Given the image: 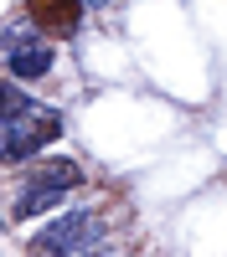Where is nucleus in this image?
I'll return each mask as SVG.
<instances>
[{
    "label": "nucleus",
    "mask_w": 227,
    "mask_h": 257,
    "mask_svg": "<svg viewBox=\"0 0 227 257\" xmlns=\"http://www.w3.org/2000/svg\"><path fill=\"white\" fill-rule=\"evenodd\" d=\"M93 6H114V0H93Z\"/></svg>",
    "instance_id": "nucleus-7"
},
{
    "label": "nucleus",
    "mask_w": 227,
    "mask_h": 257,
    "mask_svg": "<svg viewBox=\"0 0 227 257\" xmlns=\"http://www.w3.org/2000/svg\"><path fill=\"white\" fill-rule=\"evenodd\" d=\"M6 67H11L16 82H36V77L52 72V47H47V41H36L31 16L16 21V26L6 31Z\"/></svg>",
    "instance_id": "nucleus-4"
},
{
    "label": "nucleus",
    "mask_w": 227,
    "mask_h": 257,
    "mask_svg": "<svg viewBox=\"0 0 227 257\" xmlns=\"http://www.w3.org/2000/svg\"><path fill=\"white\" fill-rule=\"evenodd\" d=\"M83 11H88V0H26L31 26L52 31V36H72L83 26Z\"/></svg>",
    "instance_id": "nucleus-5"
},
{
    "label": "nucleus",
    "mask_w": 227,
    "mask_h": 257,
    "mask_svg": "<svg viewBox=\"0 0 227 257\" xmlns=\"http://www.w3.org/2000/svg\"><path fill=\"white\" fill-rule=\"evenodd\" d=\"M26 103H36V98H26V93L16 88V82H0V123H6V118H16L21 108H26Z\"/></svg>",
    "instance_id": "nucleus-6"
},
{
    "label": "nucleus",
    "mask_w": 227,
    "mask_h": 257,
    "mask_svg": "<svg viewBox=\"0 0 227 257\" xmlns=\"http://www.w3.org/2000/svg\"><path fill=\"white\" fill-rule=\"evenodd\" d=\"M98 237H103L98 211H62L57 221H47L31 237V252H88L98 247Z\"/></svg>",
    "instance_id": "nucleus-3"
},
{
    "label": "nucleus",
    "mask_w": 227,
    "mask_h": 257,
    "mask_svg": "<svg viewBox=\"0 0 227 257\" xmlns=\"http://www.w3.org/2000/svg\"><path fill=\"white\" fill-rule=\"evenodd\" d=\"M57 134H62V113H57V108H41V103H26L16 118L0 123V165L36 160Z\"/></svg>",
    "instance_id": "nucleus-2"
},
{
    "label": "nucleus",
    "mask_w": 227,
    "mask_h": 257,
    "mask_svg": "<svg viewBox=\"0 0 227 257\" xmlns=\"http://www.w3.org/2000/svg\"><path fill=\"white\" fill-rule=\"evenodd\" d=\"M78 185H83L78 160H67V155H57V160H36L31 175H26V185H21V196H16V216H21V221L41 216V211H52L62 196H72Z\"/></svg>",
    "instance_id": "nucleus-1"
}]
</instances>
